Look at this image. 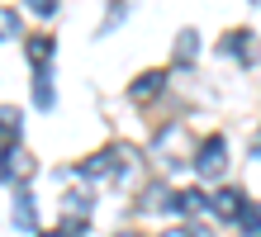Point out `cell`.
<instances>
[{
	"label": "cell",
	"mask_w": 261,
	"mask_h": 237,
	"mask_svg": "<svg viewBox=\"0 0 261 237\" xmlns=\"http://www.w3.org/2000/svg\"><path fill=\"white\" fill-rule=\"evenodd\" d=\"M195 52H199V38H195V29H186L176 38V62H195Z\"/></svg>",
	"instance_id": "cell-17"
},
{
	"label": "cell",
	"mask_w": 261,
	"mask_h": 237,
	"mask_svg": "<svg viewBox=\"0 0 261 237\" xmlns=\"http://www.w3.org/2000/svg\"><path fill=\"white\" fill-rule=\"evenodd\" d=\"M209 209L219 214V218H228V223H238V218H242V209H247V199H242V190H238V185H223L219 195L209 199Z\"/></svg>",
	"instance_id": "cell-7"
},
{
	"label": "cell",
	"mask_w": 261,
	"mask_h": 237,
	"mask_svg": "<svg viewBox=\"0 0 261 237\" xmlns=\"http://www.w3.org/2000/svg\"><path fill=\"white\" fill-rule=\"evenodd\" d=\"M219 52H223V57H233V62H242V67H247V62H252V52H256V34H252V29H233V34H223V43H219Z\"/></svg>",
	"instance_id": "cell-4"
},
{
	"label": "cell",
	"mask_w": 261,
	"mask_h": 237,
	"mask_svg": "<svg viewBox=\"0 0 261 237\" xmlns=\"http://www.w3.org/2000/svg\"><path fill=\"white\" fill-rule=\"evenodd\" d=\"M166 86V71H152V76H138L133 81V100H147V95H157Z\"/></svg>",
	"instance_id": "cell-12"
},
{
	"label": "cell",
	"mask_w": 261,
	"mask_h": 237,
	"mask_svg": "<svg viewBox=\"0 0 261 237\" xmlns=\"http://www.w3.org/2000/svg\"><path fill=\"white\" fill-rule=\"evenodd\" d=\"M114 237H143V232H133V228H128V232H114Z\"/></svg>",
	"instance_id": "cell-22"
},
{
	"label": "cell",
	"mask_w": 261,
	"mask_h": 237,
	"mask_svg": "<svg viewBox=\"0 0 261 237\" xmlns=\"http://www.w3.org/2000/svg\"><path fill=\"white\" fill-rule=\"evenodd\" d=\"M190 166H195V176H199V180H219L223 171H228V142H223V138L199 142V152L190 156Z\"/></svg>",
	"instance_id": "cell-2"
},
{
	"label": "cell",
	"mask_w": 261,
	"mask_h": 237,
	"mask_svg": "<svg viewBox=\"0 0 261 237\" xmlns=\"http://www.w3.org/2000/svg\"><path fill=\"white\" fill-rule=\"evenodd\" d=\"M24 5L34 10L38 19H53V14H57V0H24Z\"/></svg>",
	"instance_id": "cell-20"
},
{
	"label": "cell",
	"mask_w": 261,
	"mask_h": 237,
	"mask_svg": "<svg viewBox=\"0 0 261 237\" xmlns=\"http://www.w3.org/2000/svg\"><path fill=\"white\" fill-rule=\"evenodd\" d=\"M256 5H261V0H256Z\"/></svg>",
	"instance_id": "cell-24"
},
{
	"label": "cell",
	"mask_w": 261,
	"mask_h": 237,
	"mask_svg": "<svg viewBox=\"0 0 261 237\" xmlns=\"http://www.w3.org/2000/svg\"><path fill=\"white\" fill-rule=\"evenodd\" d=\"M34 104H38V109H53V104H57V90H53V71H48V67L34 71Z\"/></svg>",
	"instance_id": "cell-8"
},
{
	"label": "cell",
	"mask_w": 261,
	"mask_h": 237,
	"mask_svg": "<svg viewBox=\"0 0 261 237\" xmlns=\"http://www.w3.org/2000/svg\"><path fill=\"white\" fill-rule=\"evenodd\" d=\"M29 171H34V156H29L19 142H5V138H0V185H19Z\"/></svg>",
	"instance_id": "cell-3"
},
{
	"label": "cell",
	"mask_w": 261,
	"mask_h": 237,
	"mask_svg": "<svg viewBox=\"0 0 261 237\" xmlns=\"http://www.w3.org/2000/svg\"><path fill=\"white\" fill-rule=\"evenodd\" d=\"M238 228H242V237H261V204H247V209H242Z\"/></svg>",
	"instance_id": "cell-14"
},
{
	"label": "cell",
	"mask_w": 261,
	"mask_h": 237,
	"mask_svg": "<svg viewBox=\"0 0 261 237\" xmlns=\"http://www.w3.org/2000/svg\"><path fill=\"white\" fill-rule=\"evenodd\" d=\"M119 166H124V152H119V147H105V152H95V156H86V162L81 166H76V176H110V171H119Z\"/></svg>",
	"instance_id": "cell-5"
},
{
	"label": "cell",
	"mask_w": 261,
	"mask_h": 237,
	"mask_svg": "<svg viewBox=\"0 0 261 237\" xmlns=\"http://www.w3.org/2000/svg\"><path fill=\"white\" fill-rule=\"evenodd\" d=\"M90 204H95V199H90V190H67L62 209H67V214H76V218H86V214H90Z\"/></svg>",
	"instance_id": "cell-13"
},
{
	"label": "cell",
	"mask_w": 261,
	"mask_h": 237,
	"mask_svg": "<svg viewBox=\"0 0 261 237\" xmlns=\"http://www.w3.org/2000/svg\"><path fill=\"white\" fill-rule=\"evenodd\" d=\"M162 237H209V228H199V223H180V228L162 232Z\"/></svg>",
	"instance_id": "cell-21"
},
{
	"label": "cell",
	"mask_w": 261,
	"mask_h": 237,
	"mask_svg": "<svg viewBox=\"0 0 261 237\" xmlns=\"http://www.w3.org/2000/svg\"><path fill=\"white\" fill-rule=\"evenodd\" d=\"M19 128H24L19 109H14V104H0V138H5V142H14V138H19Z\"/></svg>",
	"instance_id": "cell-11"
},
{
	"label": "cell",
	"mask_w": 261,
	"mask_h": 237,
	"mask_svg": "<svg viewBox=\"0 0 261 237\" xmlns=\"http://www.w3.org/2000/svg\"><path fill=\"white\" fill-rule=\"evenodd\" d=\"M124 14H128V0H114L110 14H105V24H100V34H114V29L124 24Z\"/></svg>",
	"instance_id": "cell-18"
},
{
	"label": "cell",
	"mask_w": 261,
	"mask_h": 237,
	"mask_svg": "<svg viewBox=\"0 0 261 237\" xmlns=\"http://www.w3.org/2000/svg\"><path fill=\"white\" fill-rule=\"evenodd\" d=\"M24 47H29V62H34V67H48V57H53V47H57V43H53L48 34H34Z\"/></svg>",
	"instance_id": "cell-9"
},
{
	"label": "cell",
	"mask_w": 261,
	"mask_h": 237,
	"mask_svg": "<svg viewBox=\"0 0 261 237\" xmlns=\"http://www.w3.org/2000/svg\"><path fill=\"white\" fill-rule=\"evenodd\" d=\"M190 133L180 128V123H166V128L152 138V156L166 166V171H176V166H190Z\"/></svg>",
	"instance_id": "cell-1"
},
{
	"label": "cell",
	"mask_w": 261,
	"mask_h": 237,
	"mask_svg": "<svg viewBox=\"0 0 261 237\" xmlns=\"http://www.w3.org/2000/svg\"><path fill=\"white\" fill-rule=\"evenodd\" d=\"M38 237H86V218H76V223H62L53 232H38Z\"/></svg>",
	"instance_id": "cell-19"
},
{
	"label": "cell",
	"mask_w": 261,
	"mask_h": 237,
	"mask_svg": "<svg viewBox=\"0 0 261 237\" xmlns=\"http://www.w3.org/2000/svg\"><path fill=\"white\" fill-rule=\"evenodd\" d=\"M204 209H209V199L199 195V190H180V195H176V214L195 218V214H204Z\"/></svg>",
	"instance_id": "cell-10"
},
{
	"label": "cell",
	"mask_w": 261,
	"mask_h": 237,
	"mask_svg": "<svg viewBox=\"0 0 261 237\" xmlns=\"http://www.w3.org/2000/svg\"><path fill=\"white\" fill-rule=\"evenodd\" d=\"M252 156H261V133H256V147H252Z\"/></svg>",
	"instance_id": "cell-23"
},
{
	"label": "cell",
	"mask_w": 261,
	"mask_h": 237,
	"mask_svg": "<svg viewBox=\"0 0 261 237\" xmlns=\"http://www.w3.org/2000/svg\"><path fill=\"white\" fill-rule=\"evenodd\" d=\"M143 209H176V195L162 190V185H152L147 195H143Z\"/></svg>",
	"instance_id": "cell-16"
},
{
	"label": "cell",
	"mask_w": 261,
	"mask_h": 237,
	"mask_svg": "<svg viewBox=\"0 0 261 237\" xmlns=\"http://www.w3.org/2000/svg\"><path fill=\"white\" fill-rule=\"evenodd\" d=\"M10 38H19V10L0 5V43H10Z\"/></svg>",
	"instance_id": "cell-15"
},
{
	"label": "cell",
	"mask_w": 261,
	"mask_h": 237,
	"mask_svg": "<svg viewBox=\"0 0 261 237\" xmlns=\"http://www.w3.org/2000/svg\"><path fill=\"white\" fill-rule=\"evenodd\" d=\"M14 228L19 232H38V204L29 195V185H14Z\"/></svg>",
	"instance_id": "cell-6"
}]
</instances>
